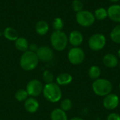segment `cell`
Segmentation results:
<instances>
[{"label": "cell", "instance_id": "1", "mask_svg": "<svg viewBox=\"0 0 120 120\" xmlns=\"http://www.w3.org/2000/svg\"><path fill=\"white\" fill-rule=\"evenodd\" d=\"M42 94L48 101L53 103L58 102L63 96L60 86L54 82L46 84L44 86Z\"/></svg>", "mask_w": 120, "mask_h": 120}, {"label": "cell", "instance_id": "2", "mask_svg": "<svg viewBox=\"0 0 120 120\" xmlns=\"http://www.w3.org/2000/svg\"><path fill=\"white\" fill-rule=\"evenodd\" d=\"M39 61L36 53L27 50L20 58V66L25 71H32L37 67Z\"/></svg>", "mask_w": 120, "mask_h": 120}, {"label": "cell", "instance_id": "3", "mask_svg": "<svg viewBox=\"0 0 120 120\" xmlns=\"http://www.w3.org/2000/svg\"><path fill=\"white\" fill-rule=\"evenodd\" d=\"M94 92L99 96H105L112 91V83L106 79H97L92 84Z\"/></svg>", "mask_w": 120, "mask_h": 120}, {"label": "cell", "instance_id": "4", "mask_svg": "<svg viewBox=\"0 0 120 120\" xmlns=\"http://www.w3.org/2000/svg\"><path fill=\"white\" fill-rule=\"evenodd\" d=\"M68 38L63 31H54L51 36V44L53 48L58 51H63L68 45Z\"/></svg>", "mask_w": 120, "mask_h": 120}, {"label": "cell", "instance_id": "5", "mask_svg": "<svg viewBox=\"0 0 120 120\" xmlns=\"http://www.w3.org/2000/svg\"><path fill=\"white\" fill-rule=\"evenodd\" d=\"M89 48L94 51H100L104 48L106 44V39L105 37L101 34V33H96L93 34L89 39Z\"/></svg>", "mask_w": 120, "mask_h": 120}, {"label": "cell", "instance_id": "6", "mask_svg": "<svg viewBox=\"0 0 120 120\" xmlns=\"http://www.w3.org/2000/svg\"><path fill=\"white\" fill-rule=\"evenodd\" d=\"M95 17L89 11H81L77 13L76 20L79 25L82 27H90L95 22Z\"/></svg>", "mask_w": 120, "mask_h": 120}, {"label": "cell", "instance_id": "7", "mask_svg": "<svg viewBox=\"0 0 120 120\" xmlns=\"http://www.w3.org/2000/svg\"><path fill=\"white\" fill-rule=\"evenodd\" d=\"M44 86L42 83L36 79L30 80L26 86V91L30 97H37L42 94Z\"/></svg>", "mask_w": 120, "mask_h": 120}, {"label": "cell", "instance_id": "8", "mask_svg": "<svg viewBox=\"0 0 120 120\" xmlns=\"http://www.w3.org/2000/svg\"><path fill=\"white\" fill-rule=\"evenodd\" d=\"M68 58L72 64L79 65L84 61L85 58V53L82 49L79 47H74L69 51Z\"/></svg>", "mask_w": 120, "mask_h": 120}, {"label": "cell", "instance_id": "9", "mask_svg": "<svg viewBox=\"0 0 120 120\" xmlns=\"http://www.w3.org/2000/svg\"><path fill=\"white\" fill-rule=\"evenodd\" d=\"M36 54L39 60L43 62H49L53 58V50L48 46H42L39 47Z\"/></svg>", "mask_w": 120, "mask_h": 120}, {"label": "cell", "instance_id": "10", "mask_svg": "<svg viewBox=\"0 0 120 120\" xmlns=\"http://www.w3.org/2000/svg\"><path fill=\"white\" fill-rule=\"evenodd\" d=\"M119 103H120V98L118 96L112 93L104 96V99L103 101V105L104 108L109 110H112L116 108H117Z\"/></svg>", "mask_w": 120, "mask_h": 120}, {"label": "cell", "instance_id": "11", "mask_svg": "<svg viewBox=\"0 0 120 120\" xmlns=\"http://www.w3.org/2000/svg\"><path fill=\"white\" fill-rule=\"evenodd\" d=\"M24 107L27 112L30 113H34L38 110L39 108V103L35 98L30 97L27 98V99L25 101Z\"/></svg>", "mask_w": 120, "mask_h": 120}, {"label": "cell", "instance_id": "12", "mask_svg": "<svg viewBox=\"0 0 120 120\" xmlns=\"http://www.w3.org/2000/svg\"><path fill=\"white\" fill-rule=\"evenodd\" d=\"M108 11V17L114 22H120V5L115 4L110 6Z\"/></svg>", "mask_w": 120, "mask_h": 120}, {"label": "cell", "instance_id": "13", "mask_svg": "<svg viewBox=\"0 0 120 120\" xmlns=\"http://www.w3.org/2000/svg\"><path fill=\"white\" fill-rule=\"evenodd\" d=\"M83 39L84 38H83L82 34L79 31H77V30L72 31L70 34V36L68 38L69 42L75 47L80 46L82 43L83 42Z\"/></svg>", "mask_w": 120, "mask_h": 120}, {"label": "cell", "instance_id": "14", "mask_svg": "<svg viewBox=\"0 0 120 120\" xmlns=\"http://www.w3.org/2000/svg\"><path fill=\"white\" fill-rule=\"evenodd\" d=\"M103 63L107 68H115L119 64V61H118L117 58L115 55L111 54V53L106 54L103 57Z\"/></svg>", "mask_w": 120, "mask_h": 120}, {"label": "cell", "instance_id": "15", "mask_svg": "<svg viewBox=\"0 0 120 120\" xmlns=\"http://www.w3.org/2000/svg\"><path fill=\"white\" fill-rule=\"evenodd\" d=\"M72 82V77L70 74L63 72L56 77V84L59 86H67Z\"/></svg>", "mask_w": 120, "mask_h": 120}, {"label": "cell", "instance_id": "16", "mask_svg": "<svg viewBox=\"0 0 120 120\" xmlns=\"http://www.w3.org/2000/svg\"><path fill=\"white\" fill-rule=\"evenodd\" d=\"M51 120H68L66 112L63 111L60 108L54 109L50 115Z\"/></svg>", "mask_w": 120, "mask_h": 120}, {"label": "cell", "instance_id": "17", "mask_svg": "<svg viewBox=\"0 0 120 120\" xmlns=\"http://www.w3.org/2000/svg\"><path fill=\"white\" fill-rule=\"evenodd\" d=\"M15 46L20 51L25 52L29 49L28 41H27L26 39H25L23 37H18L15 41Z\"/></svg>", "mask_w": 120, "mask_h": 120}, {"label": "cell", "instance_id": "18", "mask_svg": "<svg viewBox=\"0 0 120 120\" xmlns=\"http://www.w3.org/2000/svg\"><path fill=\"white\" fill-rule=\"evenodd\" d=\"M4 36L6 39H7L9 41H15L18 38V34L17 30H15L13 27H7L4 30Z\"/></svg>", "mask_w": 120, "mask_h": 120}, {"label": "cell", "instance_id": "19", "mask_svg": "<svg viewBox=\"0 0 120 120\" xmlns=\"http://www.w3.org/2000/svg\"><path fill=\"white\" fill-rule=\"evenodd\" d=\"M49 25L48 23L44 20H40L37 22L35 26L36 32L40 34V35H44L46 34L49 31Z\"/></svg>", "mask_w": 120, "mask_h": 120}, {"label": "cell", "instance_id": "20", "mask_svg": "<svg viewBox=\"0 0 120 120\" xmlns=\"http://www.w3.org/2000/svg\"><path fill=\"white\" fill-rule=\"evenodd\" d=\"M101 68L97 65H93L90 67L88 71V75L89 77L93 80H96L98 79L99 77L101 76Z\"/></svg>", "mask_w": 120, "mask_h": 120}, {"label": "cell", "instance_id": "21", "mask_svg": "<svg viewBox=\"0 0 120 120\" xmlns=\"http://www.w3.org/2000/svg\"><path fill=\"white\" fill-rule=\"evenodd\" d=\"M28 98V94L25 89H18L16 91L15 94V98L19 101V102H23L25 101Z\"/></svg>", "mask_w": 120, "mask_h": 120}, {"label": "cell", "instance_id": "22", "mask_svg": "<svg viewBox=\"0 0 120 120\" xmlns=\"http://www.w3.org/2000/svg\"><path fill=\"white\" fill-rule=\"evenodd\" d=\"M110 38L113 42L120 44V25L113 28L110 33Z\"/></svg>", "mask_w": 120, "mask_h": 120}, {"label": "cell", "instance_id": "23", "mask_svg": "<svg viewBox=\"0 0 120 120\" xmlns=\"http://www.w3.org/2000/svg\"><path fill=\"white\" fill-rule=\"evenodd\" d=\"M94 17L97 20H102L108 17V11L104 8H99L94 12Z\"/></svg>", "mask_w": 120, "mask_h": 120}, {"label": "cell", "instance_id": "24", "mask_svg": "<svg viewBox=\"0 0 120 120\" xmlns=\"http://www.w3.org/2000/svg\"><path fill=\"white\" fill-rule=\"evenodd\" d=\"M42 79L46 84H49V83L53 82L54 76H53V74L51 71L45 70L44 71L42 74Z\"/></svg>", "mask_w": 120, "mask_h": 120}, {"label": "cell", "instance_id": "25", "mask_svg": "<svg viewBox=\"0 0 120 120\" xmlns=\"http://www.w3.org/2000/svg\"><path fill=\"white\" fill-rule=\"evenodd\" d=\"M72 108V102L69 98L63 99L60 103V109H62L63 111L67 112L71 110Z\"/></svg>", "mask_w": 120, "mask_h": 120}, {"label": "cell", "instance_id": "26", "mask_svg": "<svg viewBox=\"0 0 120 120\" xmlns=\"http://www.w3.org/2000/svg\"><path fill=\"white\" fill-rule=\"evenodd\" d=\"M64 23L63 20L60 18H56L53 21V27L55 31H61L63 28Z\"/></svg>", "mask_w": 120, "mask_h": 120}, {"label": "cell", "instance_id": "27", "mask_svg": "<svg viewBox=\"0 0 120 120\" xmlns=\"http://www.w3.org/2000/svg\"><path fill=\"white\" fill-rule=\"evenodd\" d=\"M72 8L75 12L78 13V12L82 11L83 3L80 0H74L72 4Z\"/></svg>", "mask_w": 120, "mask_h": 120}, {"label": "cell", "instance_id": "28", "mask_svg": "<svg viewBox=\"0 0 120 120\" xmlns=\"http://www.w3.org/2000/svg\"><path fill=\"white\" fill-rule=\"evenodd\" d=\"M107 120H120V115L117 113H111L108 116Z\"/></svg>", "mask_w": 120, "mask_h": 120}, {"label": "cell", "instance_id": "29", "mask_svg": "<svg viewBox=\"0 0 120 120\" xmlns=\"http://www.w3.org/2000/svg\"><path fill=\"white\" fill-rule=\"evenodd\" d=\"M38 48H39V47H38L35 44H30V45L29 46V49H30L29 51L36 53L37 51V49H38Z\"/></svg>", "mask_w": 120, "mask_h": 120}, {"label": "cell", "instance_id": "30", "mask_svg": "<svg viewBox=\"0 0 120 120\" xmlns=\"http://www.w3.org/2000/svg\"><path fill=\"white\" fill-rule=\"evenodd\" d=\"M70 120H84L83 119L80 118V117H73L72 119H70Z\"/></svg>", "mask_w": 120, "mask_h": 120}, {"label": "cell", "instance_id": "31", "mask_svg": "<svg viewBox=\"0 0 120 120\" xmlns=\"http://www.w3.org/2000/svg\"><path fill=\"white\" fill-rule=\"evenodd\" d=\"M109 1H112V2H117V1H120V0H109Z\"/></svg>", "mask_w": 120, "mask_h": 120}, {"label": "cell", "instance_id": "32", "mask_svg": "<svg viewBox=\"0 0 120 120\" xmlns=\"http://www.w3.org/2000/svg\"><path fill=\"white\" fill-rule=\"evenodd\" d=\"M118 56L120 58V49H119V51H118Z\"/></svg>", "mask_w": 120, "mask_h": 120}, {"label": "cell", "instance_id": "33", "mask_svg": "<svg viewBox=\"0 0 120 120\" xmlns=\"http://www.w3.org/2000/svg\"><path fill=\"white\" fill-rule=\"evenodd\" d=\"M119 65H120V63H119Z\"/></svg>", "mask_w": 120, "mask_h": 120}, {"label": "cell", "instance_id": "34", "mask_svg": "<svg viewBox=\"0 0 120 120\" xmlns=\"http://www.w3.org/2000/svg\"></svg>", "mask_w": 120, "mask_h": 120}, {"label": "cell", "instance_id": "35", "mask_svg": "<svg viewBox=\"0 0 120 120\" xmlns=\"http://www.w3.org/2000/svg\"><path fill=\"white\" fill-rule=\"evenodd\" d=\"M0 120H1V119H0Z\"/></svg>", "mask_w": 120, "mask_h": 120}]
</instances>
